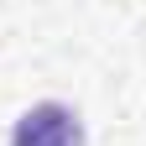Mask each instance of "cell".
<instances>
[{"label":"cell","mask_w":146,"mask_h":146,"mask_svg":"<svg viewBox=\"0 0 146 146\" xmlns=\"http://www.w3.org/2000/svg\"><path fill=\"white\" fill-rule=\"evenodd\" d=\"M11 146H84V120L68 104H31L16 120Z\"/></svg>","instance_id":"6da1fadb"}]
</instances>
